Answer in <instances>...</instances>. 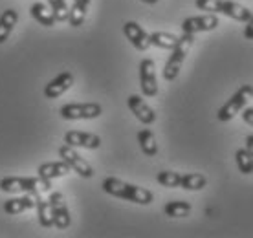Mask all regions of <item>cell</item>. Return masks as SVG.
Here are the masks:
<instances>
[{
  "label": "cell",
  "instance_id": "obj_22",
  "mask_svg": "<svg viewBox=\"0 0 253 238\" xmlns=\"http://www.w3.org/2000/svg\"><path fill=\"white\" fill-rule=\"evenodd\" d=\"M180 37L172 35V33H165V32H154L151 33V46H156V48H162V50H172L178 44Z\"/></svg>",
  "mask_w": 253,
  "mask_h": 238
},
{
  "label": "cell",
  "instance_id": "obj_7",
  "mask_svg": "<svg viewBox=\"0 0 253 238\" xmlns=\"http://www.w3.org/2000/svg\"><path fill=\"white\" fill-rule=\"evenodd\" d=\"M139 86L145 97L158 95V79H156V64L152 59H143L139 63Z\"/></svg>",
  "mask_w": 253,
  "mask_h": 238
},
{
  "label": "cell",
  "instance_id": "obj_4",
  "mask_svg": "<svg viewBox=\"0 0 253 238\" xmlns=\"http://www.w3.org/2000/svg\"><path fill=\"white\" fill-rule=\"evenodd\" d=\"M51 187L50 180L39 178H13L7 176L0 182V191L4 193H37V191H48Z\"/></svg>",
  "mask_w": 253,
  "mask_h": 238
},
{
  "label": "cell",
  "instance_id": "obj_1",
  "mask_svg": "<svg viewBox=\"0 0 253 238\" xmlns=\"http://www.w3.org/2000/svg\"><path fill=\"white\" fill-rule=\"evenodd\" d=\"M103 191L110 196H116V198H121V200L132 201V203H139V205H149L154 200V195L151 191H147L143 187H138V185H132V183H126L123 180H118V178H105L101 183Z\"/></svg>",
  "mask_w": 253,
  "mask_h": 238
},
{
  "label": "cell",
  "instance_id": "obj_21",
  "mask_svg": "<svg viewBox=\"0 0 253 238\" xmlns=\"http://www.w3.org/2000/svg\"><path fill=\"white\" fill-rule=\"evenodd\" d=\"M191 203L189 201H182V200H174V201H167L164 207V213L169 216V218H185L189 216L191 213Z\"/></svg>",
  "mask_w": 253,
  "mask_h": 238
},
{
  "label": "cell",
  "instance_id": "obj_11",
  "mask_svg": "<svg viewBox=\"0 0 253 238\" xmlns=\"http://www.w3.org/2000/svg\"><path fill=\"white\" fill-rule=\"evenodd\" d=\"M218 26V17L209 13V15H198V17H189L182 22V32L184 33H200V32H213Z\"/></svg>",
  "mask_w": 253,
  "mask_h": 238
},
{
  "label": "cell",
  "instance_id": "obj_23",
  "mask_svg": "<svg viewBox=\"0 0 253 238\" xmlns=\"http://www.w3.org/2000/svg\"><path fill=\"white\" fill-rule=\"evenodd\" d=\"M206 185H208V180H206V176L196 174V172L182 174V182H180V187L185 189V191H202Z\"/></svg>",
  "mask_w": 253,
  "mask_h": 238
},
{
  "label": "cell",
  "instance_id": "obj_30",
  "mask_svg": "<svg viewBox=\"0 0 253 238\" xmlns=\"http://www.w3.org/2000/svg\"><path fill=\"white\" fill-rule=\"evenodd\" d=\"M141 2H145V4H156L158 0H141Z\"/></svg>",
  "mask_w": 253,
  "mask_h": 238
},
{
  "label": "cell",
  "instance_id": "obj_29",
  "mask_svg": "<svg viewBox=\"0 0 253 238\" xmlns=\"http://www.w3.org/2000/svg\"><path fill=\"white\" fill-rule=\"evenodd\" d=\"M244 37H246L248 40H253V15H252V19L246 22V28H244Z\"/></svg>",
  "mask_w": 253,
  "mask_h": 238
},
{
  "label": "cell",
  "instance_id": "obj_13",
  "mask_svg": "<svg viewBox=\"0 0 253 238\" xmlns=\"http://www.w3.org/2000/svg\"><path fill=\"white\" fill-rule=\"evenodd\" d=\"M72 84H74V76L70 72H63L44 86V97L46 99H57L64 92H68Z\"/></svg>",
  "mask_w": 253,
  "mask_h": 238
},
{
  "label": "cell",
  "instance_id": "obj_28",
  "mask_svg": "<svg viewBox=\"0 0 253 238\" xmlns=\"http://www.w3.org/2000/svg\"><path fill=\"white\" fill-rule=\"evenodd\" d=\"M242 119H244V123H248L250 126H253V107L244 108V110H242Z\"/></svg>",
  "mask_w": 253,
  "mask_h": 238
},
{
  "label": "cell",
  "instance_id": "obj_8",
  "mask_svg": "<svg viewBox=\"0 0 253 238\" xmlns=\"http://www.w3.org/2000/svg\"><path fill=\"white\" fill-rule=\"evenodd\" d=\"M59 156L63 158V161H66L70 165V169L76 170L77 174L83 176V178H92L94 176V169L90 167L86 159H83V156H79L74 147L64 143L63 147H59Z\"/></svg>",
  "mask_w": 253,
  "mask_h": 238
},
{
  "label": "cell",
  "instance_id": "obj_27",
  "mask_svg": "<svg viewBox=\"0 0 253 238\" xmlns=\"http://www.w3.org/2000/svg\"><path fill=\"white\" fill-rule=\"evenodd\" d=\"M48 4H50L51 11H53V15H55L57 22L68 20L70 7H68V4H66V0H48Z\"/></svg>",
  "mask_w": 253,
  "mask_h": 238
},
{
  "label": "cell",
  "instance_id": "obj_6",
  "mask_svg": "<svg viewBox=\"0 0 253 238\" xmlns=\"http://www.w3.org/2000/svg\"><path fill=\"white\" fill-rule=\"evenodd\" d=\"M61 118L68 121H77V119H95L103 114V108L99 103H70L64 105L61 110Z\"/></svg>",
  "mask_w": 253,
  "mask_h": 238
},
{
  "label": "cell",
  "instance_id": "obj_15",
  "mask_svg": "<svg viewBox=\"0 0 253 238\" xmlns=\"http://www.w3.org/2000/svg\"><path fill=\"white\" fill-rule=\"evenodd\" d=\"M37 198H39V191L37 193H26V196H20V198H11L4 203V211L7 214H20L28 211V209H33L37 207Z\"/></svg>",
  "mask_w": 253,
  "mask_h": 238
},
{
  "label": "cell",
  "instance_id": "obj_10",
  "mask_svg": "<svg viewBox=\"0 0 253 238\" xmlns=\"http://www.w3.org/2000/svg\"><path fill=\"white\" fill-rule=\"evenodd\" d=\"M123 33H125L126 40L132 44L136 50L145 51L151 48V35L134 20H128L123 24Z\"/></svg>",
  "mask_w": 253,
  "mask_h": 238
},
{
  "label": "cell",
  "instance_id": "obj_19",
  "mask_svg": "<svg viewBox=\"0 0 253 238\" xmlns=\"http://www.w3.org/2000/svg\"><path fill=\"white\" fill-rule=\"evenodd\" d=\"M88 7H90V0H74L72 9H70V17H68L70 26H74V28L83 26V22L86 19Z\"/></svg>",
  "mask_w": 253,
  "mask_h": 238
},
{
  "label": "cell",
  "instance_id": "obj_14",
  "mask_svg": "<svg viewBox=\"0 0 253 238\" xmlns=\"http://www.w3.org/2000/svg\"><path fill=\"white\" fill-rule=\"evenodd\" d=\"M126 105H128V108H130V112H132L143 125H152V123L156 121V114H154V110H152L139 95H128Z\"/></svg>",
  "mask_w": 253,
  "mask_h": 238
},
{
  "label": "cell",
  "instance_id": "obj_18",
  "mask_svg": "<svg viewBox=\"0 0 253 238\" xmlns=\"http://www.w3.org/2000/svg\"><path fill=\"white\" fill-rule=\"evenodd\" d=\"M19 22V13L15 9H6L0 15V44L6 42L9 33L13 32V28Z\"/></svg>",
  "mask_w": 253,
  "mask_h": 238
},
{
  "label": "cell",
  "instance_id": "obj_16",
  "mask_svg": "<svg viewBox=\"0 0 253 238\" xmlns=\"http://www.w3.org/2000/svg\"><path fill=\"white\" fill-rule=\"evenodd\" d=\"M70 165L66 161H50V163H42L41 167H39V176L42 178V180H53V178H61V176H66L70 172Z\"/></svg>",
  "mask_w": 253,
  "mask_h": 238
},
{
  "label": "cell",
  "instance_id": "obj_24",
  "mask_svg": "<svg viewBox=\"0 0 253 238\" xmlns=\"http://www.w3.org/2000/svg\"><path fill=\"white\" fill-rule=\"evenodd\" d=\"M235 159H237V167L242 174H252L253 172V156L250 154L248 149H239L235 152Z\"/></svg>",
  "mask_w": 253,
  "mask_h": 238
},
{
  "label": "cell",
  "instance_id": "obj_25",
  "mask_svg": "<svg viewBox=\"0 0 253 238\" xmlns=\"http://www.w3.org/2000/svg\"><path fill=\"white\" fill-rule=\"evenodd\" d=\"M37 213H39V224L42 227L53 226V216H51V207L50 201L37 198Z\"/></svg>",
  "mask_w": 253,
  "mask_h": 238
},
{
  "label": "cell",
  "instance_id": "obj_20",
  "mask_svg": "<svg viewBox=\"0 0 253 238\" xmlns=\"http://www.w3.org/2000/svg\"><path fill=\"white\" fill-rule=\"evenodd\" d=\"M138 143L141 147L143 154L149 158H154L158 154V143H156V138L149 128H143V130L138 132Z\"/></svg>",
  "mask_w": 253,
  "mask_h": 238
},
{
  "label": "cell",
  "instance_id": "obj_5",
  "mask_svg": "<svg viewBox=\"0 0 253 238\" xmlns=\"http://www.w3.org/2000/svg\"><path fill=\"white\" fill-rule=\"evenodd\" d=\"M253 97V84H244L241 86L233 95H231V99L228 103H224V107L218 108V112H216V118L218 121H231V119L237 116V114L244 110L248 105V101Z\"/></svg>",
  "mask_w": 253,
  "mask_h": 238
},
{
  "label": "cell",
  "instance_id": "obj_2",
  "mask_svg": "<svg viewBox=\"0 0 253 238\" xmlns=\"http://www.w3.org/2000/svg\"><path fill=\"white\" fill-rule=\"evenodd\" d=\"M196 7L202 11L222 13L239 22H248L253 15L246 6H241L239 2H231V0H196Z\"/></svg>",
  "mask_w": 253,
  "mask_h": 238
},
{
  "label": "cell",
  "instance_id": "obj_9",
  "mask_svg": "<svg viewBox=\"0 0 253 238\" xmlns=\"http://www.w3.org/2000/svg\"><path fill=\"white\" fill-rule=\"evenodd\" d=\"M50 207H51V216H53V226L64 231L68 229L72 224V216H70L68 205L64 201V196L61 193H51L50 196Z\"/></svg>",
  "mask_w": 253,
  "mask_h": 238
},
{
  "label": "cell",
  "instance_id": "obj_12",
  "mask_svg": "<svg viewBox=\"0 0 253 238\" xmlns=\"http://www.w3.org/2000/svg\"><path fill=\"white\" fill-rule=\"evenodd\" d=\"M64 143L70 147H84V149H99L101 147V138L92 132H79L70 130L64 136Z\"/></svg>",
  "mask_w": 253,
  "mask_h": 238
},
{
  "label": "cell",
  "instance_id": "obj_3",
  "mask_svg": "<svg viewBox=\"0 0 253 238\" xmlns=\"http://www.w3.org/2000/svg\"><path fill=\"white\" fill-rule=\"evenodd\" d=\"M195 42V35H191V33H184L178 44L172 48V53L169 57V61L165 63V68L162 72V76H164L165 81H174L180 74V68H182V64H184L185 57L189 53L191 46Z\"/></svg>",
  "mask_w": 253,
  "mask_h": 238
},
{
  "label": "cell",
  "instance_id": "obj_26",
  "mask_svg": "<svg viewBox=\"0 0 253 238\" xmlns=\"http://www.w3.org/2000/svg\"><path fill=\"white\" fill-rule=\"evenodd\" d=\"M156 180L162 187H180V182H182V174L180 172H172V170H162L158 172Z\"/></svg>",
  "mask_w": 253,
  "mask_h": 238
},
{
  "label": "cell",
  "instance_id": "obj_17",
  "mask_svg": "<svg viewBox=\"0 0 253 238\" xmlns=\"http://www.w3.org/2000/svg\"><path fill=\"white\" fill-rule=\"evenodd\" d=\"M30 13H32V17L37 20L39 24L46 26V28H51V26H55V22H57L55 15L51 11V7H48L42 2H35L32 6V9H30Z\"/></svg>",
  "mask_w": 253,
  "mask_h": 238
}]
</instances>
